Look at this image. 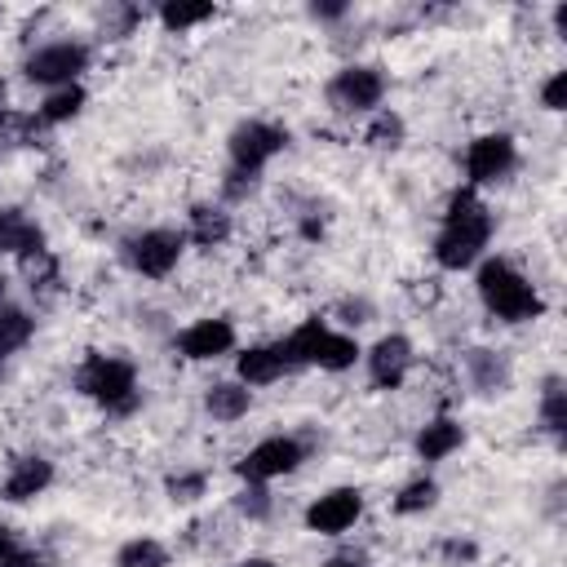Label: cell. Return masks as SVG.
<instances>
[{
    "label": "cell",
    "instance_id": "obj_1",
    "mask_svg": "<svg viewBox=\"0 0 567 567\" xmlns=\"http://www.w3.org/2000/svg\"><path fill=\"white\" fill-rule=\"evenodd\" d=\"M492 239V217L487 208L474 199V190H456L447 204V221L434 239V261L443 270H465Z\"/></svg>",
    "mask_w": 567,
    "mask_h": 567
},
{
    "label": "cell",
    "instance_id": "obj_2",
    "mask_svg": "<svg viewBox=\"0 0 567 567\" xmlns=\"http://www.w3.org/2000/svg\"><path fill=\"white\" fill-rule=\"evenodd\" d=\"M478 297H483V306L496 315V319H505V323H527V319H536L545 306H540V297H536V288L509 266V261H487L483 270H478Z\"/></svg>",
    "mask_w": 567,
    "mask_h": 567
},
{
    "label": "cell",
    "instance_id": "obj_3",
    "mask_svg": "<svg viewBox=\"0 0 567 567\" xmlns=\"http://www.w3.org/2000/svg\"><path fill=\"white\" fill-rule=\"evenodd\" d=\"M80 390L89 399H97L106 412H133L137 403V377L124 359H111V354H89L84 368H80Z\"/></svg>",
    "mask_w": 567,
    "mask_h": 567
},
{
    "label": "cell",
    "instance_id": "obj_4",
    "mask_svg": "<svg viewBox=\"0 0 567 567\" xmlns=\"http://www.w3.org/2000/svg\"><path fill=\"white\" fill-rule=\"evenodd\" d=\"M284 346H288V354H292V363H297V368H301V363H319V368H328V372L350 368V363H354V354H359L354 337L332 332V328H328V323H319V319L301 323Z\"/></svg>",
    "mask_w": 567,
    "mask_h": 567
},
{
    "label": "cell",
    "instance_id": "obj_5",
    "mask_svg": "<svg viewBox=\"0 0 567 567\" xmlns=\"http://www.w3.org/2000/svg\"><path fill=\"white\" fill-rule=\"evenodd\" d=\"M124 257H128V266H133L137 275L159 279V275H168V270L177 266V257H182V235H177V230H142V235H133V239L124 244Z\"/></svg>",
    "mask_w": 567,
    "mask_h": 567
},
{
    "label": "cell",
    "instance_id": "obj_6",
    "mask_svg": "<svg viewBox=\"0 0 567 567\" xmlns=\"http://www.w3.org/2000/svg\"><path fill=\"white\" fill-rule=\"evenodd\" d=\"M284 142H288L284 128L261 124V120H248V124H239V128L230 133V159H235L239 173H257L270 155L284 151Z\"/></svg>",
    "mask_w": 567,
    "mask_h": 567
},
{
    "label": "cell",
    "instance_id": "obj_7",
    "mask_svg": "<svg viewBox=\"0 0 567 567\" xmlns=\"http://www.w3.org/2000/svg\"><path fill=\"white\" fill-rule=\"evenodd\" d=\"M89 62V49L84 44H71V40H58V44H44L27 58V80L35 84H71Z\"/></svg>",
    "mask_w": 567,
    "mask_h": 567
},
{
    "label": "cell",
    "instance_id": "obj_8",
    "mask_svg": "<svg viewBox=\"0 0 567 567\" xmlns=\"http://www.w3.org/2000/svg\"><path fill=\"white\" fill-rule=\"evenodd\" d=\"M381 93H385V75L377 66H346L328 84V102L337 111H372L381 102Z\"/></svg>",
    "mask_w": 567,
    "mask_h": 567
},
{
    "label": "cell",
    "instance_id": "obj_9",
    "mask_svg": "<svg viewBox=\"0 0 567 567\" xmlns=\"http://www.w3.org/2000/svg\"><path fill=\"white\" fill-rule=\"evenodd\" d=\"M301 456H306V447L297 443V439H261L244 461H239V474L248 478V483H266V478H279V474H292L297 465H301Z\"/></svg>",
    "mask_w": 567,
    "mask_h": 567
},
{
    "label": "cell",
    "instance_id": "obj_10",
    "mask_svg": "<svg viewBox=\"0 0 567 567\" xmlns=\"http://www.w3.org/2000/svg\"><path fill=\"white\" fill-rule=\"evenodd\" d=\"M359 514H363V492L359 487H332L306 509V527L319 536H341L346 527H354Z\"/></svg>",
    "mask_w": 567,
    "mask_h": 567
},
{
    "label": "cell",
    "instance_id": "obj_11",
    "mask_svg": "<svg viewBox=\"0 0 567 567\" xmlns=\"http://www.w3.org/2000/svg\"><path fill=\"white\" fill-rule=\"evenodd\" d=\"M509 168H514V142H509L505 133H487V137L470 142V151H465V173H470V182H496V177H505Z\"/></svg>",
    "mask_w": 567,
    "mask_h": 567
},
{
    "label": "cell",
    "instance_id": "obj_12",
    "mask_svg": "<svg viewBox=\"0 0 567 567\" xmlns=\"http://www.w3.org/2000/svg\"><path fill=\"white\" fill-rule=\"evenodd\" d=\"M408 368H412V346H408V337H381L377 346H372V354H368V372H372V385H381V390H394L403 377H408Z\"/></svg>",
    "mask_w": 567,
    "mask_h": 567
},
{
    "label": "cell",
    "instance_id": "obj_13",
    "mask_svg": "<svg viewBox=\"0 0 567 567\" xmlns=\"http://www.w3.org/2000/svg\"><path fill=\"white\" fill-rule=\"evenodd\" d=\"M235 346V328L226 323V319H199V323H190L182 337H177V350L186 354V359H217V354H226Z\"/></svg>",
    "mask_w": 567,
    "mask_h": 567
},
{
    "label": "cell",
    "instance_id": "obj_14",
    "mask_svg": "<svg viewBox=\"0 0 567 567\" xmlns=\"http://www.w3.org/2000/svg\"><path fill=\"white\" fill-rule=\"evenodd\" d=\"M297 363H292V354H288V346L279 341V346H248L244 354H239V377L248 381V385H266V381H279L284 372H292Z\"/></svg>",
    "mask_w": 567,
    "mask_h": 567
},
{
    "label": "cell",
    "instance_id": "obj_15",
    "mask_svg": "<svg viewBox=\"0 0 567 567\" xmlns=\"http://www.w3.org/2000/svg\"><path fill=\"white\" fill-rule=\"evenodd\" d=\"M49 478H53V465H49L44 456H22V461L9 470L0 496H4V501H31V496H40V492L49 487Z\"/></svg>",
    "mask_w": 567,
    "mask_h": 567
},
{
    "label": "cell",
    "instance_id": "obj_16",
    "mask_svg": "<svg viewBox=\"0 0 567 567\" xmlns=\"http://www.w3.org/2000/svg\"><path fill=\"white\" fill-rule=\"evenodd\" d=\"M0 252H22L27 261L44 252V235L18 208H0Z\"/></svg>",
    "mask_w": 567,
    "mask_h": 567
},
{
    "label": "cell",
    "instance_id": "obj_17",
    "mask_svg": "<svg viewBox=\"0 0 567 567\" xmlns=\"http://www.w3.org/2000/svg\"><path fill=\"white\" fill-rule=\"evenodd\" d=\"M461 443H465V430H461L456 421H447V416L430 421V425L416 434V452H421L425 461H443V456H452Z\"/></svg>",
    "mask_w": 567,
    "mask_h": 567
},
{
    "label": "cell",
    "instance_id": "obj_18",
    "mask_svg": "<svg viewBox=\"0 0 567 567\" xmlns=\"http://www.w3.org/2000/svg\"><path fill=\"white\" fill-rule=\"evenodd\" d=\"M248 403H252V394H248L244 385H235V381H217V385H208V394H204V408H208L217 421H239V416L248 412Z\"/></svg>",
    "mask_w": 567,
    "mask_h": 567
},
{
    "label": "cell",
    "instance_id": "obj_19",
    "mask_svg": "<svg viewBox=\"0 0 567 567\" xmlns=\"http://www.w3.org/2000/svg\"><path fill=\"white\" fill-rule=\"evenodd\" d=\"M226 235H230V217H226L221 208H208V204L190 208V239H195L199 248H217Z\"/></svg>",
    "mask_w": 567,
    "mask_h": 567
},
{
    "label": "cell",
    "instance_id": "obj_20",
    "mask_svg": "<svg viewBox=\"0 0 567 567\" xmlns=\"http://www.w3.org/2000/svg\"><path fill=\"white\" fill-rule=\"evenodd\" d=\"M115 567H168V549L151 536H137L115 554Z\"/></svg>",
    "mask_w": 567,
    "mask_h": 567
},
{
    "label": "cell",
    "instance_id": "obj_21",
    "mask_svg": "<svg viewBox=\"0 0 567 567\" xmlns=\"http://www.w3.org/2000/svg\"><path fill=\"white\" fill-rule=\"evenodd\" d=\"M208 18H213V4H204V0H177V4H164L159 9V22L168 31H186V27H199Z\"/></svg>",
    "mask_w": 567,
    "mask_h": 567
},
{
    "label": "cell",
    "instance_id": "obj_22",
    "mask_svg": "<svg viewBox=\"0 0 567 567\" xmlns=\"http://www.w3.org/2000/svg\"><path fill=\"white\" fill-rule=\"evenodd\" d=\"M80 106H84V89H80V84H62V89H53V93L44 97V111H40V120H49V124H62V120L80 115Z\"/></svg>",
    "mask_w": 567,
    "mask_h": 567
},
{
    "label": "cell",
    "instance_id": "obj_23",
    "mask_svg": "<svg viewBox=\"0 0 567 567\" xmlns=\"http://www.w3.org/2000/svg\"><path fill=\"white\" fill-rule=\"evenodd\" d=\"M31 315L27 310H13V306H0V354H9V350H18V346H27V337H31Z\"/></svg>",
    "mask_w": 567,
    "mask_h": 567
},
{
    "label": "cell",
    "instance_id": "obj_24",
    "mask_svg": "<svg viewBox=\"0 0 567 567\" xmlns=\"http://www.w3.org/2000/svg\"><path fill=\"white\" fill-rule=\"evenodd\" d=\"M540 425H545L549 434H563V430H567V399H563V381H549V385H545Z\"/></svg>",
    "mask_w": 567,
    "mask_h": 567
},
{
    "label": "cell",
    "instance_id": "obj_25",
    "mask_svg": "<svg viewBox=\"0 0 567 567\" xmlns=\"http://www.w3.org/2000/svg\"><path fill=\"white\" fill-rule=\"evenodd\" d=\"M434 501H439V487H434L430 478H412V483L399 492L394 509H399V514H421V509H430Z\"/></svg>",
    "mask_w": 567,
    "mask_h": 567
},
{
    "label": "cell",
    "instance_id": "obj_26",
    "mask_svg": "<svg viewBox=\"0 0 567 567\" xmlns=\"http://www.w3.org/2000/svg\"><path fill=\"white\" fill-rule=\"evenodd\" d=\"M470 368H474V381H478L483 390L505 385V363H501L492 350H474V354H470Z\"/></svg>",
    "mask_w": 567,
    "mask_h": 567
},
{
    "label": "cell",
    "instance_id": "obj_27",
    "mask_svg": "<svg viewBox=\"0 0 567 567\" xmlns=\"http://www.w3.org/2000/svg\"><path fill=\"white\" fill-rule=\"evenodd\" d=\"M403 142V120L399 115H377L372 128H368V146H399Z\"/></svg>",
    "mask_w": 567,
    "mask_h": 567
},
{
    "label": "cell",
    "instance_id": "obj_28",
    "mask_svg": "<svg viewBox=\"0 0 567 567\" xmlns=\"http://www.w3.org/2000/svg\"><path fill=\"white\" fill-rule=\"evenodd\" d=\"M235 505H239V514H248V518H266L270 514V492L266 487H244L239 496H235Z\"/></svg>",
    "mask_w": 567,
    "mask_h": 567
},
{
    "label": "cell",
    "instance_id": "obj_29",
    "mask_svg": "<svg viewBox=\"0 0 567 567\" xmlns=\"http://www.w3.org/2000/svg\"><path fill=\"white\" fill-rule=\"evenodd\" d=\"M168 496H173V501H195V496H204V474H177V478H168Z\"/></svg>",
    "mask_w": 567,
    "mask_h": 567
},
{
    "label": "cell",
    "instance_id": "obj_30",
    "mask_svg": "<svg viewBox=\"0 0 567 567\" xmlns=\"http://www.w3.org/2000/svg\"><path fill=\"white\" fill-rule=\"evenodd\" d=\"M540 97H545V106H549V111H563V102H567V71L549 75V80H545V89H540Z\"/></svg>",
    "mask_w": 567,
    "mask_h": 567
},
{
    "label": "cell",
    "instance_id": "obj_31",
    "mask_svg": "<svg viewBox=\"0 0 567 567\" xmlns=\"http://www.w3.org/2000/svg\"><path fill=\"white\" fill-rule=\"evenodd\" d=\"M0 567H49V563H44V558H35V554H22V549H18V554L0 558Z\"/></svg>",
    "mask_w": 567,
    "mask_h": 567
},
{
    "label": "cell",
    "instance_id": "obj_32",
    "mask_svg": "<svg viewBox=\"0 0 567 567\" xmlns=\"http://www.w3.org/2000/svg\"><path fill=\"white\" fill-rule=\"evenodd\" d=\"M443 554H447V558H474V545H465V540H447Z\"/></svg>",
    "mask_w": 567,
    "mask_h": 567
},
{
    "label": "cell",
    "instance_id": "obj_33",
    "mask_svg": "<svg viewBox=\"0 0 567 567\" xmlns=\"http://www.w3.org/2000/svg\"><path fill=\"white\" fill-rule=\"evenodd\" d=\"M9 554H18V540L9 527H0V558H9Z\"/></svg>",
    "mask_w": 567,
    "mask_h": 567
},
{
    "label": "cell",
    "instance_id": "obj_34",
    "mask_svg": "<svg viewBox=\"0 0 567 567\" xmlns=\"http://www.w3.org/2000/svg\"><path fill=\"white\" fill-rule=\"evenodd\" d=\"M346 4H315V18H341Z\"/></svg>",
    "mask_w": 567,
    "mask_h": 567
},
{
    "label": "cell",
    "instance_id": "obj_35",
    "mask_svg": "<svg viewBox=\"0 0 567 567\" xmlns=\"http://www.w3.org/2000/svg\"><path fill=\"white\" fill-rule=\"evenodd\" d=\"M323 567H368L363 558H332V563H323Z\"/></svg>",
    "mask_w": 567,
    "mask_h": 567
},
{
    "label": "cell",
    "instance_id": "obj_36",
    "mask_svg": "<svg viewBox=\"0 0 567 567\" xmlns=\"http://www.w3.org/2000/svg\"><path fill=\"white\" fill-rule=\"evenodd\" d=\"M239 567H275V563H270V558H244Z\"/></svg>",
    "mask_w": 567,
    "mask_h": 567
},
{
    "label": "cell",
    "instance_id": "obj_37",
    "mask_svg": "<svg viewBox=\"0 0 567 567\" xmlns=\"http://www.w3.org/2000/svg\"><path fill=\"white\" fill-rule=\"evenodd\" d=\"M0 120H4V89H0Z\"/></svg>",
    "mask_w": 567,
    "mask_h": 567
},
{
    "label": "cell",
    "instance_id": "obj_38",
    "mask_svg": "<svg viewBox=\"0 0 567 567\" xmlns=\"http://www.w3.org/2000/svg\"><path fill=\"white\" fill-rule=\"evenodd\" d=\"M0 306H4V279H0Z\"/></svg>",
    "mask_w": 567,
    "mask_h": 567
}]
</instances>
